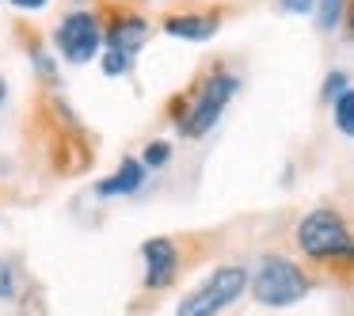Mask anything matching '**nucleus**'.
<instances>
[{
    "label": "nucleus",
    "mask_w": 354,
    "mask_h": 316,
    "mask_svg": "<svg viewBox=\"0 0 354 316\" xmlns=\"http://www.w3.org/2000/svg\"><path fill=\"white\" fill-rule=\"evenodd\" d=\"M244 290H248V270L244 267H217L214 275H206L183 301H179L176 316H221Z\"/></svg>",
    "instance_id": "obj_1"
},
{
    "label": "nucleus",
    "mask_w": 354,
    "mask_h": 316,
    "mask_svg": "<svg viewBox=\"0 0 354 316\" xmlns=\"http://www.w3.org/2000/svg\"><path fill=\"white\" fill-rule=\"evenodd\" d=\"M252 293L259 305H270V308H282V305H293L308 293V278L301 275L297 263L282 259V255H267L259 263L252 278Z\"/></svg>",
    "instance_id": "obj_2"
},
{
    "label": "nucleus",
    "mask_w": 354,
    "mask_h": 316,
    "mask_svg": "<svg viewBox=\"0 0 354 316\" xmlns=\"http://www.w3.org/2000/svg\"><path fill=\"white\" fill-rule=\"evenodd\" d=\"M236 88L240 84H236L232 73H214V77L194 92V100L187 103L183 118H179V130H183L187 138H202V133H209L217 126V118L225 115V107H229V100H232Z\"/></svg>",
    "instance_id": "obj_3"
},
{
    "label": "nucleus",
    "mask_w": 354,
    "mask_h": 316,
    "mask_svg": "<svg viewBox=\"0 0 354 316\" xmlns=\"http://www.w3.org/2000/svg\"><path fill=\"white\" fill-rule=\"evenodd\" d=\"M297 244L313 259H335V255H354V240L346 232L343 217L331 210H313L297 225Z\"/></svg>",
    "instance_id": "obj_4"
},
{
    "label": "nucleus",
    "mask_w": 354,
    "mask_h": 316,
    "mask_svg": "<svg viewBox=\"0 0 354 316\" xmlns=\"http://www.w3.org/2000/svg\"><path fill=\"white\" fill-rule=\"evenodd\" d=\"M103 39H100V24H95L88 12H73V16L62 19V27H57V50H62L69 62L84 65L92 62L95 54H100Z\"/></svg>",
    "instance_id": "obj_5"
},
{
    "label": "nucleus",
    "mask_w": 354,
    "mask_h": 316,
    "mask_svg": "<svg viewBox=\"0 0 354 316\" xmlns=\"http://www.w3.org/2000/svg\"><path fill=\"white\" fill-rule=\"evenodd\" d=\"M141 259H145V286L149 290H164L176 275V244L168 236H153L141 244Z\"/></svg>",
    "instance_id": "obj_6"
},
{
    "label": "nucleus",
    "mask_w": 354,
    "mask_h": 316,
    "mask_svg": "<svg viewBox=\"0 0 354 316\" xmlns=\"http://www.w3.org/2000/svg\"><path fill=\"white\" fill-rule=\"evenodd\" d=\"M145 39H149V27H145V19H138V16H126V19H115V27L107 31V50H122V54H138L141 46H145Z\"/></svg>",
    "instance_id": "obj_7"
},
{
    "label": "nucleus",
    "mask_w": 354,
    "mask_h": 316,
    "mask_svg": "<svg viewBox=\"0 0 354 316\" xmlns=\"http://www.w3.org/2000/svg\"><path fill=\"white\" fill-rule=\"evenodd\" d=\"M141 183H145V160H122V168H118L115 176L100 179L95 194H100V198H115V194H133Z\"/></svg>",
    "instance_id": "obj_8"
},
{
    "label": "nucleus",
    "mask_w": 354,
    "mask_h": 316,
    "mask_svg": "<svg viewBox=\"0 0 354 316\" xmlns=\"http://www.w3.org/2000/svg\"><path fill=\"white\" fill-rule=\"evenodd\" d=\"M164 31L171 39H183V42H206L217 31V19L214 16H171L164 24Z\"/></svg>",
    "instance_id": "obj_9"
},
{
    "label": "nucleus",
    "mask_w": 354,
    "mask_h": 316,
    "mask_svg": "<svg viewBox=\"0 0 354 316\" xmlns=\"http://www.w3.org/2000/svg\"><path fill=\"white\" fill-rule=\"evenodd\" d=\"M331 115H335V126L346 133V138H354V88H346L343 95H335L331 100Z\"/></svg>",
    "instance_id": "obj_10"
},
{
    "label": "nucleus",
    "mask_w": 354,
    "mask_h": 316,
    "mask_svg": "<svg viewBox=\"0 0 354 316\" xmlns=\"http://www.w3.org/2000/svg\"><path fill=\"white\" fill-rule=\"evenodd\" d=\"M130 65H133V57L122 54V50H107L103 54V73L107 77H122V73H130Z\"/></svg>",
    "instance_id": "obj_11"
},
{
    "label": "nucleus",
    "mask_w": 354,
    "mask_h": 316,
    "mask_svg": "<svg viewBox=\"0 0 354 316\" xmlns=\"http://www.w3.org/2000/svg\"><path fill=\"white\" fill-rule=\"evenodd\" d=\"M339 16H343V0H320V27L324 31H331L339 24Z\"/></svg>",
    "instance_id": "obj_12"
},
{
    "label": "nucleus",
    "mask_w": 354,
    "mask_h": 316,
    "mask_svg": "<svg viewBox=\"0 0 354 316\" xmlns=\"http://www.w3.org/2000/svg\"><path fill=\"white\" fill-rule=\"evenodd\" d=\"M168 156H171V149L164 145V141H153V145L145 149V168H160Z\"/></svg>",
    "instance_id": "obj_13"
},
{
    "label": "nucleus",
    "mask_w": 354,
    "mask_h": 316,
    "mask_svg": "<svg viewBox=\"0 0 354 316\" xmlns=\"http://www.w3.org/2000/svg\"><path fill=\"white\" fill-rule=\"evenodd\" d=\"M346 88H351V84H346V77H343V73H331V77H328V84H324V95H328V100H335V95H343Z\"/></svg>",
    "instance_id": "obj_14"
},
{
    "label": "nucleus",
    "mask_w": 354,
    "mask_h": 316,
    "mask_svg": "<svg viewBox=\"0 0 354 316\" xmlns=\"http://www.w3.org/2000/svg\"><path fill=\"white\" fill-rule=\"evenodd\" d=\"M12 293H16V275L8 263H0V297H12Z\"/></svg>",
    "instance_id": "obj_15"
},
{
    "label": "nucleus",
    "mask_w": 354,
    "mask_h": 316,
    "mask_svg": "<svg viewBox=\"0 0 354 316\" xmlns=\"http://www.w3.org/2000/svg\"><path fill=\"white\" fill-rule=\"evenodd\" d=\"M282 4V12H290V16H308L313 12V0H278Z\"/></svg>",
    "instance_id": "obj_16"
},
{
    "label": "nucleus",
    "mask_w": 354,
    "mask_h": 316,
    "mask_svg": "<svg viewBox=\"0 0 354 316\" xmlns=\"http://www.w3.org/2000/svg\"><path fill=\"white\" fill-rule=\"evenodd\" d=\"M12 4H16V8H27V12H35V8H42L46 0H12Z\"/></svg>",
    "instance_id": "obj_17"
},
{
    "label": "nucleus",
    "mask_w": 354,
    "mask_h": 316,
    "mask_svg": "<svg viewBox=\"0 0 354 316\" xmlns=\"http://www.w3.org/2000/svg\"><path fill=\"white\" fill-rule=\"evenodd\" d=\"M0 103H4V80H0Z\"/></svg>",
    "instance_id": "obj_18"
}]
</instances>
